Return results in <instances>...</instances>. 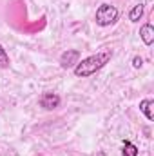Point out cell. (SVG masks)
Returning a JSON list of instances; mask_svg holds the SVG:
<instances>
[{
  "label": "cell",
  "mask_w": 154,
  "mask_h": 156,
  "mask_svg": "<svg viewBox=\"0 0 154 156\" xmlns=\"http://www.w3.org/2000/svg\"><path fill=\"white\" fill-rule=\"evenodd\" d=\"M113 58V49H103L96 55H91L87 58H83L82 62H78L75 66V76L78 78H87L94 75L96 71H100L102 67H105V64H109V60Z\"/></svg>",
  "instance_id": "obj_1"
},
{
  "label": "cell",
  "mask_w": 154,
  "mask_h": 156,
  "mask_svg": "<svg viewBox=\"0 0 154 156\" xmlns=\"http://www.w3.org/2000/svg\"><path fill=\"white\" fill-rule=\"evenodd\" d=\"M118 9H116L113 4H102L98 9H96V15H94V20L98 26L102 27H107V26H113L116 20H118Z\"/></svg>",
  "instance_id": "obj_2"
},
{
  "label": "cell",
  "mask_w": 154,
  "mask_h": 156,
  "mask_svg": "<svg viewBox=\"0 0 154 156\" xmlns=\"http://www.w3.org/2000/svg\"><path fill=\"white\" fill-rule=\"evenodd\" d=\"M78 62H80V51H76V49H67V51L62 53V56H60V66H62L64 69L75 67Z\"/></svg>",
  "instance_id": "obj_3"
},
{
  "label": "cell",
  "mask_w": 154,
  "mask_h": 156,
  "mask_svg": "<svg viewBox=\"0 0 154 156\" xmlns=\"http://www.w3.org/2000/svg\"><path fill=\"white\" fill-rule=\"evenodd\" d=\"M40 105L47 111H53L60 105V96L54 94V93H44L42 98H40Z\"/></svg>",
  "instance_id": "obj_4"
},
{
  "label": "cell",
  "mask_w": 154,
  "mask_h": 156,
  "mask_svg": "<svg viewBox=\"0 0 154 156\" xmlns=\"http://www.w3.org/2000/svg\"><path fill=\"white\" fill-rule=\"evenodd\" d=\"M140 38L143 40L145 45H152L154 42V27L152 24H143L140 27Z\"/></svg>",
  "instance_id": "obj_5"
},
{
  "label": "cell",
  "mask_w": 154,
  "mask_h": 156,
  "mask_svg": "<svg viewBox=\"0 0 154 156\" xmlns=\"http://www.w3.org/2000/svg\"><path fill=\"white\" fill-rule=\"evenodd\" d=\"M152 105H154V102L151 100V98H145V100H142V102H140V111L145 115V118H147L149 122H152V120H154Z\"/></svg>",
  "instance_id": "obj_6"
},
{
  "label": "cell",
  "mask_w": 154,
  "mask_h": 156,
  "mask_svg": "<svg viewBox=\"0 0 154 156\" xmlns=\"http://www.w3.org/2000/svg\"><path fill=\"white\" fill-rule=\"evenodd\" d=\"M143 9H145V5H143L142 2H140V4H136V5L129 11V20H131V22H134V24H136V22H140V18L143 16Z\"/></svg>",
  "instance_id": "obj_7"
},
{
  "label": "cell",
  "mask_w": 154,
  "mask_h": 156,
  "mask_svg": "<svg viewBox=\"0 0 154 156\" xmlns=\"http://www.w3.org/2000/svg\"><path fill=\"white\" fill-rule=\"evenodd\" d=\"M123 156H138V147L132 142H123Z\"/></svg>",
  "instance_id": "obj_8"
},
{
  "label": "cell",
  "mask_w": 154,
  "mask_h": 156,
  "mask_svg": "<svg viewBox=\"0 0 154 156\" xmlns=\"http://www.w3.org/2000/svg\"><path fill=\"white\" fill-rule=\"evenodd\" d=\"M0 67H9V55L2 45H0Z\"/></svg>",
  "instance_id": "obj_9"
},
{
  "label": "cell",
  "mask_w": 154,
  "mask_h": 156,
  "mask_svg": "<svg viewBox=\"0 0 154 156\" xmlns=\"http://www.w3.org/2000/svg\"><path fill=\"white\" fill-rule=\"evenodd\" d=\"M142 66H143V58H142V56H134V58H132V67L140 69Z\"/></svg>",
  "instance_id": "obj_10"
}]
</instances>
